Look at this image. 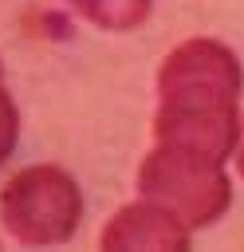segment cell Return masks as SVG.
Returning <instances> with one entry per match:
<instances>
[{
	"label": "cell",
	"mask_w": 244,
	"mask_h": 252,
	"mask_svg": "<svg viewBox=\"0 0 244 252\" xmlns=\"http://www.w3.org/2000/svg\"><path fill=\"white\" fill-rule=\"evenodd\" d=\"M189 232L177 213L142 197L102 228V248H189Z\"/></svg>",
	"instance_id": "obj_4"
},
{
	"label": "cell",
	"mask_w": 244,
	"mask_h": 252,
	"mask_svg": "<svg viewBox=\"0 0 244 252\" xmlns=\"http://www.w3.org/2000/svg\"><path fill=\"white\" fill-rule=\"evenodd\" d=\"M0 217L8 236L20 244H67L83 217V189L59 165H28L8 177L0 193Z\"/></svg>",
	"instance_id": "obj_3"
},
{
	"label": "cell",
	"mask_w": 244,
	"mask_h": 252,
	"mask_svg": "<svg viewBox=\"0 0 244 252\" xmlns=\"http://www.w3.org/2000/svg\"><path fill=\"white\" fill-rule=\"evenodd\" d=\"M240 59L216 39H185L157 71L153 142L228 161L240 142Z\"/></svg>",
	"instance_id": "obj_1"
},
{
	"label": "cell",
	"mask_w": 244,
	"mask_h": 252,
	"mask_svg": "<svg viewBox=\"0 0 244 252\" xmlns=\"http://www.w3.org/2000/svg\"><path fill=\"white\" fill-rule=\"evenodd\" d=\"M138 193L177 213L189 228L220 220L232 205V185L224 161L157 142L138 165Z\"/></svg>",
	"instance_id": "obj_2"
},
{
	"label": "cell",
	"mask_w": 244,
	"mask_h": 252,
	"mask_svg": "<svg viewBox=\"0 0 244 252\" xmlns=\"http://www.w3.org/2000/svg\"><path fill=\"white\" fill-rule=\"evenodd\" d=\"M0 75H4V67H0ZM16 138H20V114H16L12 94H8V91H4V83H0V165L12 158Z\"/></svg>",
	"instance_id": "obj_5"
},
{
	"label": "cell",
	"mask_w": 244,
	"mask_h": 252,
	"mask_svg": "<svg viewBox=\"0 0 244 252\" xmlns=\"http://www.w3.org/2000/svg\"><path fill=\"white\" fill-rule=\"evenodd\" d=\"M232 158H236V165H240V177H244V130H240V142H236V154H232Z\"/></svg>",
	"instance_id": "obj_6"
}]
</instances>
